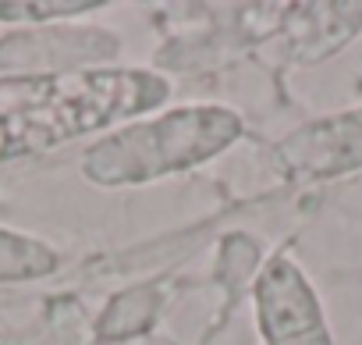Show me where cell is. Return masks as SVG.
Returning <instances> with one entry per match:
<instances>
[{"label":"cell","mask_w":362,"mask_h":345,"mask_svg":"<svg viewBox=\"0 0 362 345\" xmlns=\"http://www.w3.org/2000/svg\"><path fill=\"white\" fill-rule=\"evenodd\" d=\"M167 86L149 72H86L0 82V160L149 111Z\"/></svg>","instance_id":"1"},{"label":"cell","mask_w":362,"mask_h":345,"mask_svg":"<svg viewBox=\"0 0 362 345\" xmlns=\"http://www.w3.org/2000/svg\"><path fill=\"white\" fill-rule=\"evenodd\" d=\"M238 135L242 121L228 107H177L100 139L86 153L82 175L96 186L153 182L217 157Z\"/></svg>","instance_id":"2"},{"label":"cell","mask_w":362,"mask_h":345,"mask_svg":"<svg viewBox=\"0 0 362 345\" xmlns=\"http://www.w3.org/2000/svg\"><path fill=\"white\" fill-rule=\"evenodd\" d=\"M252 299L263 345H334L323 302L288 253L270 256L252 285Z\"/></svg>","instance_id":"3"},{"label":"cell","mask_w":362,"mask_h":345,"mask_svg":"<svg viewBox=\"0 0 362 345\" xmlns=\"http://www.w3.org/2000/svg\"><path fill=\"white\" fill-rule=\"evenodd\" d=\"M277 164L288 179L316 182L362 167V107L341 111L295 128L277 146Z\"/></svg>","instance_id":"4"},{"label":"cell","mask_w":362,"mask_h":345,"mask_svg":"<svg viewBox=\"0 0 362 345\" xmlns=\"http://www.w3.org/2000/svg\"><path fill=\"white\" fill-rule=\"evenodd\" d=\"M57 253L43 246L40 239L15 235L0 228V281H25V278H43L57 267Z\"/></svg>","instance_id":"5"},{"label":"cell","mask_w":362,"mask_h":345,"mask_svg":"<svg viewBox=\"0 0 362 345\" xmlns=\"http://www.w3.org/2000/svg\"><path fill=\"white\" fill-rule=\"evenodd\" d=\"M100 8V0H75V4H0L4 22H47V18H68V15H86Z\"/></svg>","instance_id":"6"}]
</instances>
